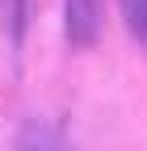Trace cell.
<instances>
[{
    "instance_id": "6da1fadb",
    "label": "cell",
    "mask_w": 147,
    "mask_h": 151,
    "mask_svg": "<svg viewBox=\"0 0 147 151\" xmlns=\"http://www.w3.org/2000/svg\"><path fill=\"white\" fill-rule=\"evenodd\" d=\"M67 34L71 42L93 46L101 34V0H67Z\"/></svg>"
}]
</instances>
